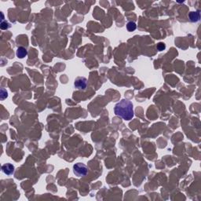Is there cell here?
<instances>
[{
	"label": "cell",
	"instance_id": "cell-5",
	"mask_svg": "<svg viewBox=\"0 0 201 201\" xmlns=\"http://www.w3.org/2000/svg\"><path fill=\"white\" fill-rule=\"evenodd\" d=\"M189 18L191 22H197L200 19V14L198 11L190 12L189 14Z\"/></svg>",
	"mask_w": 201,
	"mask_h": 201
},
{
	"label": "cell",
	"instance_id": "cell-6",
	"mask_svg": "<svg viewBox=\"0 0 201 201\" xmlns=\"http://www.w3.org/2000/svg\"><path fill=\"white\" fill-rule=\"evenodd\" d=\"M27 50L25 49V47H23V46L18 47V49L17 50V56L19 58H24L27 55Z\"/></svg>",
	"mask_w": 201,
	"mask_h": 201
},
{
	"label": "cell",
	"instance_id": "cell-2",
	"mask_svg": "<svg viewBox=\"0 0 201 201\" xmlns=\"http://www.w3.org/2000/svg\"><path fill=\"white\" fill-rule=\"evenodd\" d=\"M73 172L77 177H82L87 174L88 169L85 164L78 163L73 166Z\"/></svg>",
	"mask_w": 201,
	"mask_h": 201
},
{
	"label": "cell",
	"instance_id": "cell-10",
	"mask_svg": "<svg viewBox=\"0 0 201 201\" xmlns=\"http://www.w3.org/2000/svg\"><path fill=\"white\" fill-rule=\"evenodd\" d=\"M156 48H157V50H158L159 51H162V50H165L166 46H165V44H163V43H159L158 45H157V46H156Z\"/></svg>",
	"mask_w": 201,
	"mask_h": 201
},
{
	"label": "cell",
	"instance_id": "cell-3",
	"mask_svg": "<svg viewBox=\"0 0 201 201\" xmlns=\"http://www.w3.org/2000/svg\"><path fill=\"white\" fill-rule=\"evenodd\" d=\"M86 85H87V80L84 77H78L74 82L75 87L79 90H84L86 87Z\"/></svg>",
	"mask_w": 201,
	"mask_h": 201
},
{
	"label": "cell",
	"instance_id": "cell-1",
	"mask_svg": "<svg viewBox=\"0 0 201 201\" xmlns=\"http://www.w3.org/2000/svg\"><path fill=\"white\" fill-rule=\"evenodd\" d=\"M114 113L116 116L125 120H131L134 117V109L133 104L130 100H120L116 104L114 108Z\"/></svg>",
	"mask_w": 201,
	"mask_h": 201
},
{
	"label": "cell",
	"instance_id": "cell-9",
	"mask_svg": "<svg viewBox=\"0 0 201 201\" xmlns=\"http://www.w3.org/2000/svg\"><path fill=\"white\" fill-rule=\"evenodd\" d=\"M7 96H8V94H7V92H6V90L3 88L1 89V99L4 100L5 98H7Z\"/></svg>",
	"mask_w": 201,
	"mask_h": 201
},
{
	"label": "cell",
	"instance_id": "cell-7",
	"mask_svg": "<svg viewBox=\"0 0 201 201\" xmlns=\"http://www.w3.org/2000/svg\"><path fill=\"white\" fill-rule=\"evenodd\" d=\"M127 28L129 31H134L137 28V25L134 21H130L127 24Z\"/></svg>",
	"mask_w": 201,
	"mask_h": 201
},
{
	"label": "cell",
	"instance_id": "cell-4",
	"mask_svg": "<svg viewBox=\"0 0 201 201\" xmlns=\"http://www.w3.org/2000/svg\"><path fill=\"white\" fill-rule=\"evenodd\" d=\"M2 171H3L4 174H7V175H10L14 171V167L12 164H10V163H6V164L3 165Z\"/></svg>",
	"mask_w": 201,
	"mask_h": 201
},
{
	"label": "cell",
	"instance_id": "cell-8",
	"mask_svg": "<svg viewBox=\"0 0 201 201\" xmlns=\"http://www.w3.org/2000/svg\"><path fill=\"white\" fill-rule=\"evenodd\" d=\"M9 27H10V25H9V24L8 23V22H6V21L1 22V25H0L1 29H3V30H6V29H8Z\"/></svg>",
	"mask_w": 201,
	"mask_h": 201
}]
</instances>
